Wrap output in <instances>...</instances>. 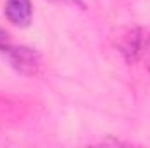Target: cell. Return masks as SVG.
Masks as SVG:
<instances>
[{"instance_id": "5b68a950", "label": "cell", "mask_w": 150, "mask_h": 148, "mask_svg": "<svg viewBox=\"0 0 150 148\" xmlns=\"http://www.w3.org/2000/svg\"><path fill=\"white\" fill-rule=\"evenodd\" d=\"M51 4H58V5H68V7H77V9H86L84 0H47Z\"/></svg>"}, {"instance_id": "3957f363", "label": "cell", "mask_w": 150, "mask_h": 148, "mask_svg": "<svg viewBox=\"0 0 150 148\" xmlns=\"http://www.w3.org/2000/svg\"><path fill=\"white\" fill-rule=\"evenodd\" d=\"M4 14L14 26L26 28L33 18V5L30 0H5Z\"/></svg>"}, {"instance_id": "6da1fadb", "label": "cell", "mask_w": 150, "mask_h": 148, "mask_svg": "<svg viewBox=\"0 0 150 148\" xmlns=\"http://www.w3.org/2000/svg\"><path fill=\"white\" fill-rule=\"evenodd\" d=\"M0 52L5 56L9 65L25 77H35L42 68V58L35 49L26 47V45H14V44H5Z\"/></svg>"}, {"instance_id": "277c9868", "label": "cell", "mask_w": 150, "mask_h": 148, "mask_svg": "<svg viewBox=\"0 0 150 148\" xmlns=\"http://www.w3.org/2000/svg\"><path fill=\"white\" fill-rule=\"evenodd\" d=\"M140 59L145 63V68L150 72V35H149L147 38H143V45H142Z\"/></svg>"}, {"instance_id": "7a4b0ae2", "label": "cell", "mask_w": 150, "mask_h": 148, "mask_svg": "<svg viewBox=\"0 0 150 148\" xmlns=\"http://www.w3.org/2000/svg\"><path fill=\"white\" fill-rule=\"evenodd\" d=\"M142 45H143V37H142V30L140 28H127L122 32L120 37L115 40V47L120 52V56L126 59V63L133 65L140 59V52H142Z\"/></svg>"}]
</instances>
